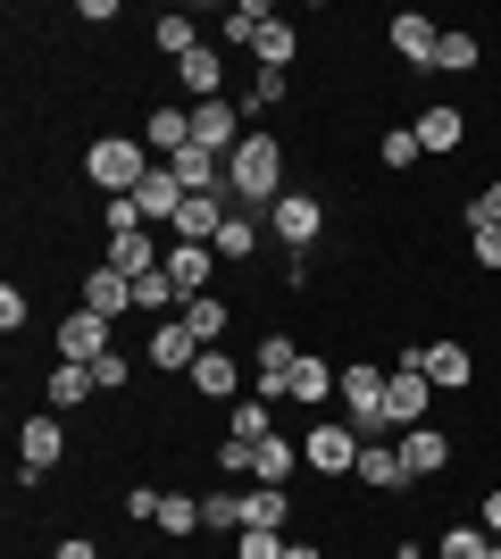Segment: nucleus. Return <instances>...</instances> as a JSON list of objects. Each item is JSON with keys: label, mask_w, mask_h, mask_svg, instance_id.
Returning <instances> with one entry per match:
<instances>
[{"label": "nucleus", "mask_w": 501, "mask_h": 559, "mask_svg": "<svg viewBox=\"0 0 501 559\" xmlns=\"http://www.w3.org/2000/svg\"><path fill=\"white\" fill-rule=\"evenodd\" d=\"M226 192H235V210H276L285 201V142L251 126L226 159Z\"/></svg>", "instance_id": "nucleus-1"}, {"label": "nucleus", "mask_w": 501, "mask_h": 559, "mask_svg": "<svg viewBox=\"0 0 501 559\" xmlns=\"http://www.w3.org/2000/svg\"><path fill=\"white\" fill-rule=\"evenodd\" d=\"M151 167H159V159H151L134 134H93V142H84V185L109 192V201H126V192L143 185Z\"/></svg>", "instance_id": "nucleus-2"}, {"label": "nucleus", "mask_w": 501, "mask_h": 559, "mask_svg": "<svg viewBox=\"0 0 501 559\" xmlns=\"http://www.w3.org/2000/svg\"><path fill=\"white\" fill-rule=\"evenodd\" d=\"M384 376H393V368H377V359H351V368H343V384H334V393H343V409H351V426H359V443L393 435V426H384Z\"/></svg>", "instance_id": "nucleus-3"}, {"label": "nucleus", "mask_w": 501, "mask_h": 559, "mask_svg": "<svg viewBox=\"0 0 501 559\" xmlns=\"http://www.w3.org/2000/svg\"><path fill=\"white\" fill-rule=\"evenodd\" d=\"M59 460H68V426H59V409L25 418V426H17V485H43Z\"/></svg>", "instance_id": "nucleus-4"}, {"label": "nucleus", "mask_w": 501, "mask_h": 559, "mask_svg": "<svg viewBox=\"0 0 501 559\" xmlns=\"http://www.w3.org/2000/svg\"><path fill=\"white\" fill-rule=\"evenodd\" d=\"M427 401H434V384H427V368H418V359H402V368L384 376V426H393V435L427 426Z\"/></svg>", "instance_id": "nucleus-5"}, {"label": "nucleus", "mask_w": 501, "mask_h": 559, "mask_svg": "<svg viewBox=\"0 0 501 559\" xmlns=\"http://www.w3.org/2000/svg\"><path fill=\"white\" fill-rule=\"evenodd\" d=\"M267 234H276L285 251H310L318 234H326V201H318V192H285V201L267 210Z\"/></svg>", "instance_id": "nucleus-6"}, {"label": "nucleus", "mask_w": 501, "mask_h": 559, "mask_svg": "<svg viewBox=\"0 0 501 559\" xmlns=\"http://www.w3.org/2000/svg\"><path fill=\"white\" fill-rule=\"evenodd\" d=\"M109 318H100V309H68V318H59V359H75V368H93V359H109Z\"/></svg>", "instance_id": "nucleus-7"}, {"label": "nucleus", "mask_w": 501, "mask_h": 559, "mask_svg": "<svg viewBox=\"0 0 501 559\" xmlns=\"http://www.w3.org/2000/svg\"><path fill=\"white\" fill-rule=\"evenodd\" d=\"M301 467H318V476H351V467H359V426H310Z\"/></svg>", "instance_id": "nucleus-8"}, {"label": "nucleus", "mask_w": 501, "mask_h": 559, "mask_svg": "<svg viewBox=\"0 0 501 559\" xmlns=\"http://www.w3.org/2000/svg\"><path fill=\"white\" fill-rule=\"evenodd\" d=\"M184 201H192V192L184 185H176V167H151V176H143V185H134V210H143V226H176V217H184Z\"/></svg>", "instance_id": "nucleus-9"}, {"label": "nucleus", "mask_w": 501, "mask_h": 559, "mask_svg": "<svg viewBox=\"0 0 501 559\" xmlns=\"http://www.w3.org/2000/svg\"><path fill=\"white\" fill-rule=\"evenodd\" d=\"M242 134H251V126H242L235 100H201V109H192V142H201V151H217V159H235Z\"/></svg>", "instance_id": "nucleus-10"}, {"label": "nucleus", "mask_w": 501, "mask_h": 559, "mask_svg": "<svg viewBox=\"0 0 501 559\" xmlns=\"http://www.w3.org/2000/svg\"><path fill=\"white\" fill-rule=\"evenodd\" d=\"M418 368H427L434 393H468L477 384V359H468V343H427V350H409Z\"/></svg>", "instance_id": "nucleus-11"}, {"label": "nucleus", "mask_w": 501, "mask_h": 559, "mask_svg": "<svg viewBox=\"0 0 501 559\" xmlns=\"http://www.w3.org/2000/svg\"><path fill=\"white\" fill-rule=\"evenodd\" d=\"M393 443H402L409 485H427V476H443V467H452V435H443V426H409V435H393Z\"/></svg>", "instance_id": "nucleus-12"}, {"label": "nucleus", "mask_w": 501, "mask_h": 559, "mask_svg": "<svg viewBox=\"0 0 501 559\" xmlns=\"http://www.w3.org/2000/svg\"><path fill=\"white\" fill-rule=\"evenodd\" d=\"M409 134H418V151H427V159H443V151H460V142H468V117H460L452 100H434V109H418V126H409Z\"/></svg>", "instance_id": "nucleus-13"}, {"label": "nucleus", "mask_w": 501, "mask_h": 559, "mask_svg": "<svg viewBox=\"0 0 501 559\" xmlns=\"http://www.w3.org/2000/svg\"><path fill=\"white\" fill-rule=\"evenodd\" d=\"M192 393L235 409V401H242V359H226V350H201V359H192Z\"/></svg>", "instance_id": "nucleus-14"}, {"label": "nucleus", "mask_w": 501, "mask_h": 559, "mask_svg": "<svg viewBox=\"0 0 501 559\" xmlns=\"http://www.w3.org/2000/svg\"><path fill=\"white\" fill-rule=\"evenodd\" d=\"M176 84L192 93V109H201V100H226V59H217V43H201L192 59H176Z\"/></svg>", "instance_id": "nucleus-15"}, {"label": "nucleus", "mask_w": 501, "mask_h": 559, "mask_svg": "<svg viewBox=\"0 0 501 559\" xmlns=\"http://www.w3.org/2000/svg\"><path fill=\"white\" fill-rule=\"evenodd\" d=\"M351 476H359L368 492H402V485H409L402 443H384V435H377V443H359V467H351Z\"/></svg>", "instance_id": "nucleus-16"}, {"label": "nucleus", "mask_w": 501, "mask_h": 559, "mask_svg": "<svg viewBox=\"0 0 501 559\" xmlns=\"http://www.w3.org/2000/svg\"><path fill=\"white\" fill-rule=\"evenodd\" d=\"M143 151H151V159H176V151H192V109H184V100H159V109H151Z\"/></svg>", "instance_id": "nucleus-17"}, {"label": "nucleus", "mask_w": 501, "mask_h": 559, "mask_svg": "<svg viewBox=\"0 0 501 559\" xmlns=\"http://www.w3.org/2000/svg\"><path fill=\"white\" fill-rule=\"evenodd\" d=\"M334 384H343V368H326V359H293V376H285V401L293 409H318V401H334Z\"/></svg>", "instance_id": "nucleus-18"}, {"label": "nucleus", "mask_w": 501, "mask_h": 559, "mask_svg": "<svg viewBox=\"0 0 501 559\" xmlns=\"http://www.w3.org/2000/svg\"><path fill=\"white\" fill-rule=\"evenodd\" d=\"M167 276H176V293H210V276H217V251L210 242H167Z\"/></svg>", "instance_id": "nucleus-19"}, {"label": "nucleus", "mask_w": 501, "mask_h": 559, "mask_svg": "<svg viewBox=\"0 0 501 559\" xmlns=\"http://www.w3.org/2000/svg\"><path fill=\"white\" fill-rule=\"evenodd\" d=\"M84 309H100V318L118 326L126 309H134V284H126L118 267H109V259H100V267H84Z\"/></svg>", "instance_id": "nucleus-20"}, {"label": "nucleus", "mask_w": 501, "mask_h": 559, "mask_svg": "<svg viewBox=\"0 0 501 559\" xmlns=\"http://www.w3.org/2000/svg\"><path fill=\"white\" fill-rule=\"evenodd\" d=\"M176 318L192 326V343H201V350H226V326H235V309L217 301V293H192V301L176 309Z\"/></svg>", "instance_id": "nucleus-21"}, {"label": "nucleus", "mask_w": 501, "mask_h": 559, "mask_svg": "<svg viewBox=\"0 0 501 559\" xmlns=\"http://www.w3.org/2000/svg\"><path fill=\"white\" fill-rule=\"evenodd\" d=\"M159 259H167V242H151V226H134V234H109V267H118L126 284H134V276H151Z\"/></svg>", "instance_id": "nucleus-22"}, {"label": "nucleus", "mask_w": 501, "mask_h": 559, "mask_svg": "<svg viewBox=\"0 0 501 559\" xmlns=\"http://www.w3.org/2000/svg\"><path fill=\"white\" fill-rule=\"evenodd\" d=\"M384 34H393V50H402L409 68H434V43H443V25H434V17H418V9H409V17H393Z\"/></svg>", "instance_id": "nucleus-23"}, {"label": "nucleus", "mask_w": 501, "mask_h": 559, "mask_svg": "<svg viewBox=\"0 0 501 559\" xmlns=\"http://www.w3.org/2000/svg\"><path fill=\"white\" fill-rule=\"evenodd\" d=\"M176 185L184 192H226V159H217V151H201V142H192V151H176ZM226 201H235V192H226Z\"/></svg>", "instance_id": "nucleus-24"}, {"label": "nucleus", "mask_w": 501, "mask_h": 559, "mask_svg": "<svg viewBox=\"0 0 501 559\" xmlns=\"http://www.w3.org/2000/svg\"><path fill=\"white\" fill-rule=\"evenodd\" d=\"M192 359H201L192 326H184V318H159V326H151V368H184L192 376Z\"/></svg>", "instance_id": "nucleus-25"}, {"label": "nucleus", "mask_w": 501, "mask_h": 559, "mask_svg": "<svg viewBox=\"0 0 501 559\" xmlns=\"http://www.w3.org/2000/svg\"><path fill=\"white\" fill-rule=\"evenodd\" d=\"M242 526H260V535H285V526H293V492H285V485L242 492Z\"/></svg>", "instance_id": "nucleus-26"}, {"label": "nucleus", "mask_w": 501, "mask_h": 559, "mask_svg": "<svg viewBox=\"0 0 501 559\" xmlns=\"http://www.w3.org/2000/svg\"><path fill=\"white\" fill-rule=\"evenodd\" d=\"M134 309H143L151 326H159V318H176V309H184V293H176V276H167V259H159V267H151V276H134Z\"/></svg>", "instance_id": "nucleus-27"}, {"label": "nucleus", "mask_w": 501, "mask_h": 559, "mask_svg": "<svg viewBox=\"0 0 501 559\" xmlns=\"http://www.w3.org/2000/svg\"><path fill=\"white\" fill-rule=\"evenodd\" d=\"M226 435H235V443H267V435H276V401L242 393L235 409H226Z\"/></svg>", "instance_id": "nucleus-28"}, {"label": "nucleus", "mask_w": 501, "mask_h": 559, "mask_svg": "<svg viewBox=\"0 0 501 559\" xmlns=\"http://www.w3.org/2000/svg\"><path fill=\"white\" fill-rule=\"evenodd\" d=\"M260 226H267V217L235 210L226 226H217V242H210V251H217V259H251V251H260Z\"/></svg>", "instance_id": "nucleus-29"}, {"label": "nucleus", "mask_w": 501, "mask_h": 559, "mask_svg": "<svg viewBox=\"0 0 501 559\" xmlns=\"http://www.w3.org/2000/svg\"><path fill=\"white\" fill-rule=\"evenodd\" d=\"M217 25H226V43H260L267 25H276V9H267V0H235Z\"/></svg>", "instance_id": "nucleus-30"}, {"label": "nucleus", "mask_w": 501, "mask_h": 559, "mask_svg": "<svg viewBox=\"0 0 501 559\" xmlns=\"http://www.w3.org/2000/svg\"><path fill=\"white\" fill-rule=\"evenodd\" d=\"M485 50H477V34H460V25H443V43H434V75H468Z\"/></svg>", "instance_id": "nucleus-31"}, {"label": "nucleus", "mask_w": 501, "mask_h": 559, "mask_svg": "<svg viewBox=\"0 0 501 559\" xmlns=\"http://www.w3.org/2000/svg\"><path fill=\"white\" fill-rule=\"evenodd\" d=\"M251 50H260V68H276V75H285L293 59H301V25H285V17H276V25H267V34H260Z\"/></svg>", "instance_id": "nucleus-32"}, {"label": "nucleus", "mask_w": 501, "mask_h": 559, "mask_svg": "<svg viewBox=\"0 0 501 559\" xmlns=\"http://www.w3.org/2000/svg\"><path fill=\"white\" fill-rule=\"evenodd\" d=\"M43 393H50V409H75V401H84V393H100V384H93V368H75V359H59Z\"/></svg>", "instance_id": "nucleus-33"}, {"label": "nucleus", "mask_w": 501, "mask_h": 559, "mask_svg": "<svg viewBox=\"0 0 501 559\" xmlns=\"http://www.w3.org/2000/svg\"><path fill=\"white\" fill-rule=\"evenodd\" d=\"M151 43H159V50H167V59H192V50H201V25H192V17H184V9H167V17H159V25H151Z\"/></svg>", "instance_id": "nucleus-34"}, {"label": "nucleus", "mask_w": 501, "mask_h": 559, "mask_svg": "<svg viewBox=\"0 0 501 559\" xmlns=\"http://www.w3.org/2000/svg\"><path fill=\"white\" fill-rule=\"evenodd\" d=\"M293 467H301V451H293L285 435H267L260 460H251V476H260V485H293Z\"/></svg>", "instance_id": "nucleus-35"}, {"label": "nucleus", "mask_w": 501, "mask_h": 559, "mask_svg": "<svg viewBox=\"0 0 501 559\" xmlns=\"http://www.w3.org/2000/svg\"><path fill=\"white\" fill-rule=\"evenodd\" d=\"M201 535H242V492H201Z\"/></svg>", "instance_id": "nucleus-36"}, {"label": "nucleus", "mask_w": 501, "mask_h": 559, "mask_svg": "<svg viewBox=\"0 0 501 559\" xmlns=\"http://www.w3.org/2000/svg\"><path fill=\"white\" fill-rule=\"evenodd\" d=\"M434 559H501V543L485 526H452V535L434 543Z\"/></svg>", "instance_id": "nucleus-37"}, {"label": "nucleus", "mask_w": 501, "mask_h": 559, "mask_svg": "<svg viewBox=\"0 0 501 559\" xmlns=\"http://www.w3.org/2000/svg\"><path fill=\"white\" fill-rule=\"evenodd\" d=\"M159 535H167V543L201 535V501H192V492H167V501H159Z\"/></svg>", "instance_id": "nucleus-38"}, {"label": "nucleus", "mask_w": 501, "mask_h": 559, "mask_svg": "<svg viewBox=\"0 0 501 559\" xmlns=\"http://www.w3.org/2000/svg\"><path fill=\"white\" fill-rule=\"evenodd\" d=\"M377 159H384V167H418L427 151H418V134H409V126H393V134L377 142Z\"/></svg>", "instance_id": "nucleus-39"}, {"label": "nucleus", "mask_w": 501, "mask_h": 559, "mask_svg": "<svg viewBox=\"0 0 501 559\" xmlns=\"http://www.w3.org/2000/svg\"><path fill=\"white\" fill-rule=\"evenodd\" d=\"M235 559H285V535H260V526H242V535H235Z\"/></svg>", "instance_id": "nucleus-40"}, {"label": "nucleus", "mask_w": 501, "mask_h": 559, "mask_svg": "<svg viewBox=\"0 0 501 559\" xmlns=\"http://www.w3.org/2000/svg\"><path fill=\"white\" fill-rule=\"evenodd\" d=\"M468 251H477L485 276H501V226H468Z\"/></svg>", "instance_id": "nucleus-41"}, {"label": "nucleus", "mask_w": 501, "mask_h": 559, "mask_svg": "<svg viewBox=\"0 0 501 559\" xmlns=\"http://www.w3.org/2000/svg\"><path fill=\"white\" fill-rule=\"evenodd\" d=\"M242 109H285V75H276V68H260V84L242 93Z\"/></svg>", "instance_id": "nucleus-42"}, {"label": "nucleus", "mask_w": 501, "mask_h": 559, "mask_svg": "<svg viewBox=\"0 0 501 559\" xmlns=\"http://www.w3.org/2000/svg\"><path fill=\"white\" fill-rule=\"evenodd\" d=\"M93 384H100V393H118V384H134V359H126V350H109V359H93Z\"/></svg>", "instance_id": "nucleus-43"}, {"label": "nucleus", "mask_w": 501, "mask_h": 559, "mask_svg": "<svg viewBox=\"0 0 501 559\" xmlns=\"http://www.w3.org/2000/svg\"><path fill=\"white\" fill-rule=\"evenodd\" d=\"M159 501H167L159 485H134L126 492V518H134V526H159Z\"/></svg>", "instance_id": "nucleus-44"}, {"label": "nucleus", "mask_w": 501, "mask_h": 559, "mask_svg": "<svg viewBox=\"0 0 501 559\" xmlns=\"http://www.w3.org/2000/svg\"><path fill=\"white\" fill-rule=\"evenodd\" d=\"M143 226V210H134V192H126V201H109V210H100V234H134Z\"/></svg>", "instance_id": "nucleus-45"}, {"label": "nucleus", "mask_w": 501, "mask_h": 559, "mask_svg": "<svg viewBox=\"0 0 501 559\" xmlns=\"http://www.w3.org/2000/svg\"><path fill=\"white\" fill-rule=\"evenodd\" d=\"M251 460H260V443H235V435L217 443V467H226V476H251Z\"/></svg>", "instance_id": "nucleus-46"}, {"label": "nucleus", "mask_w": 501, "mask_h": 559, "mask_svg": "<svg viewBox=\"0 0 501 559\" xmlns=\"http://www.w3.org/2000/svg\"><path fill=\"white\" fill-rule=\"evenodd\" d=\"M468 226H501V176L477 192V201H468Z\"/></svg>", "instance_id": "nucleus-47"}, {"label": "nucleus", "mask_w": 501, "mask_h": 559, "mask_svg": "<svg viewBox=\"0 0 501 559\" xmlns=\"http://www.w3.org/2000/svg\"><path fill=\"white\" fill-rule=\"evenodd\" d=\"M485 535L501 543V492H485Z\"/></svg>", "instance_id": "nucleus-48"}, {"label": "nucleus", "mask_w": 501, "mask_h": 559, "mask_svg": "<svg viewBox=\"0 0 501 559\" xmlns=\"http://www.w3.org/2000/svg\"><path fill=\"white\" fill-rule=\"evenodd\" d=\"M50 559H100V551H93V543H84V535H75V543H59V551H50Z\"/></svg>", "instance_id": "nucleus-49"}, {"label": "nucleus", "mask_w": 501, "mask_h": 559, "mask_svg": "<svg viewBox=\"0 0 501 559\" xmlns=\"http://www.w3.org/2000/svg\"><path fill=\"white\" fill-rule=\"evenodd\" d=\"M285 559H326V551H318V543H285Z\"/></svg>", "instance_id": "nucleus-50"}, {"label": "nucleus", "mask_w": 501, "mask_h": 559, "mask_svg": "<svg viewBox=\"0 0 501 559\" xmlns=\"http://www.w3.org/2000/svg\"><path fill=\"white\" fill-rule=\"evenodd\" d=\"M393 559H418V551H393Z\"/></svg>", "instance_id": "nucleus-51"}]
</instances>
